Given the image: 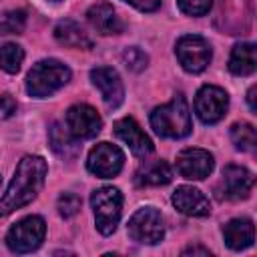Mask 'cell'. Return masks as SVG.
Masks as SVG:
<instances>
[{
  "instance_id": "cell-1",
  "label": "cell",
  "mask_w": 257,
  "mask_h": 257,
  "mask_svg": "<svg viewBox=\"0 0 257 257\" xmlns=\"http://www.w3.org/2000/svg\"><path fill=\"white\" fill-rule=\"evenodd\" d=\"M46 173H48V167L42 157H36V155L24 157L18 163L6 193L0 197V217H6L16 209H22L28 203H32L44 185Z\"/></svg>"
},
{
  "instance_id": "cell-32",
  "label": "cell",
  "mask_w": 257,
  "mask_h": 257,
  "mask_svg": "<svg viewBox=\"0 0 257 257\" xmlns=\"http://www.w3.org/2000/svg\"><path fill=\"white\" fill-rule=\"evenodd\" d=\"M50 2H58V0H50Z\"/></svg>"
},
{
  "instance_id": "cell-21",
  "label": "cell",
  "mask_w": 257,
  "mask_h": 257,
  "mask_svg": "<svg viewBox=\"0 0 257 257\" xmlns=\"http://www.w3.org/2000/svg\"><path fill=\"white\" fill-rule=\"evenodd\" d=\"M48 139H50V149L56 155L64 157V159L74 157L78 153V145H76L78 139H74L70 135V131L66 126H62L60 122H52L50 133H48Z\"/></svg>"
},
{
  "instance_id": "cell-8",
  "label": "cell",
  "mask_w": 257,
  "mask_h": 257,
  "mask_svg": "<svg viewBox=\"0 0 257 257\" xmlns=\"http://www.w3.org/2000/svg\"><path fill=\"white\" fill-rule=\"evenodd\" d=\"M229 106V96L223 88L215 84H205L199 88L195 96V112L201 122L205 124H215L219 122Z\"/></svg>"
},
{
  "instance_id": "cell-27",
  "label": "cell",
  "mask_w": 257,
  "mask_h": 257,
  "mask_svg": "<svg viewBox=\"0 0 257 257\" xmlns=\"http://www.w3.org/2000/svg\"><path fill=\"white\" fill-rule=\"evenodd\" d=\"M179 4V10L187 16H205L211 6H213V0H177Z\"/></svg>"
},
{
  "instance_id": "cell-9",
  "label": "cell",
  "mask_w": 257,
  "mask_h": 257,
  "mask_svg": "<svg viewBox=\"0 0 257 257\" xmlns=\"http://www.w3.org/2000/svg\"><path fill=\"white\" fill-rule=\"evenodd\" d=\"M124 165V155L116 145L110 143H98L96 147L90 149L88 159H86V167L92 175L100 177V179H110L116 177L120 173Z\"/></svg>"
},
{
  "instance_id": "cell-24",
  "label": "cell",
  "mask_w": 257,
  "mask_h": 257,
  "mask_svg": "<svg viewBox=\"0 0 257 257\" xmlns=\"http://www.w3.org/2000/svg\"><path fill=\"white\" fill-rule=\"evenodd\" d=\"M26 28V12L10 10L0 18V34H22Z\"/></svg>"
},
{
  "instance_id": "cell-11",
  "label": "cell",
  "mask_w": 257,
  "mask_h": 257,
  "mask_svg": "<svg viewBox=\"0 0 257 257\" xmlns=\"http://www.w3.org/2000/svg\"><path fill=\"white\" fill-rule=\"evenodd\" d=\"M215 159L205 149H185L177 155V171L189 181H203L211 175Z\"/></svg>"
},
{
  "instance_id": "cell-7",
  "label": "cell",
  "mask_w": 257,
  "mask_h": 257,
  "mask_svg": "<svg viewBox=\"0 0 257 257\" xmlns=\"http://www.w3.org/2000/svg\"><path fill=\"white\" fill-rule=\"evenodd\" d=\"M175 54L187 72H203L211 62V44L197 34H187L177 40Z\"/></svg>"
},
{
  "instance_id": "cell-6",
  "label": "cell",
  "mask_w": 257,
  "mask_h": 257,
  "mask_svg": "<svg viewBox=\"0 0 257 257\" xmlns=\"http://www.w3.org/2000/svg\"><path fill=\"white\" fill-rule=\"evenodd\" d=\"M128 237L143 245H157L165 237V221L163 215L155 207H143L139 209L126 225Z\"/></svg>"
},
{
  "instance_id": "cell-3",
  "label": "cell",
  "mask_w": 257,
  "mask_h": 257,
  "mask_svg": "<svg viewBox=\"0 0 257 257\" xmlns=\"http://www.w3.org/2000/svg\"><path fill=\"white\" fill-rule=\"evenodd\" d=\"M70 80V68L60 60L46 58L36 62L26 76V92L34 98H46Z\"/></svg>"
},
{
  "instance_id": "cell-23",
  "label": "cell",
  "mask_w": 257,
  "mask_h": 257,
  "mask_svg": "<svg viewBox=\"0 0 257 257\" xmlns=\"http://www.w3.org/2000/svg\"><path fill=\"white\" fill-rule=\"evenodd\" d=\"M24 60V50L18 44L4 42L0 44V68L8 74H16Z\"/></svg>"
},
{
  "instance_id": "cell-10",
  "label": "cell",
  "mask_w": 257,
  "mask_h": 257,
  "mask_svg": "<svg viewBox=\"0 0 257 257\" xmlns=\"http://www.w3.org/2000/svg\"><path fill=\"white\" fill-rule=\"evenodd\" d=\"M66 128L74 139H94L102 128V118L90 104H74L66 110Z\"/></svg>"
},
{
  "instance_id": "cell-20",
  "label": "cell",
  "mask_w": 257,
  "mask_h": 257,
  "mask_svg": "<svg viewBox=\"0 0 257 257\" xmlns=\"http://www.w3.org/2000/svg\"><path fill=\"white\" fill-rule=\"evenodd\" d=\"M257 66V54H255V44L251 42H241L235 44L229 56V70L235 76H249L255 72Z\"/></svg>"
},
{
  "instance_id": "cell-15",
  "label": "cell",
  "mask_w": 257,
  "mask_h": 257,
  "mask_svg": "<svg viewBox=\"0 0 257 257\" xmlns=\"http://www.w3.org/2000/svg\"><path fill=\"white\" fill-rule=\"evenodd\" d=\"M173 205L189 217H207L211 213L209 199L191 185H181L173 193Z\"/></svg>"
},
{
  "instance_id": "cell-12",
  "label": "cell",
  "mask_w": 257,
  "mask_h": 257,
  "mask_svg": "<svg viewBox=\"0 0 257 257\" xmlns=\"http://www.w3.org/2000/svg\"><path fill=\"white\" fill-rule=\"evenodd\" d=\"M90 80L92 84L100 90L102 100L106 102L108 108H116L122 98H124V86L118 76V72L110 66H96L90 70Z\"/></svg>"
},
{
  "instance_id": "cell-31",
  "label": "cell",
  "mask_w": 257,
  "mask_h": 257,
  "mask_svg": "<svg viewBox=\"0 0 257 257\" xmlns=\"http://www.w3.org/2000/svg\"><path fill=\"white\" fill-rule=\"evenodd\" d=\"M255 92H257V86H251L249 92H247V102H249V108H251V110H257V104H255Z\"/></svg>"
},
{
  "instance_id": "cell-29",
  "label": "cell",
  "mask_w": 257,
  "mask_h": 257,
  "mask_svg": "<svg viewBox=\"0 0 257 257\" xmlns=\"http://www.w3.org/2000/svg\"><path fill=\"white\" fill-rule=\"evenodd\" d=\"M124 2L135 6L141 12H155L161 6V0H124Z\"/></svg>"
},
{
  "instance_id": "cell-14",
  "label": "cell",
  "mask_w": 257,
  "mask_h": 257,
  "mask_svg": "<svg viewBox=\"0 0 257 257\" xmlns=\"http://www.w3.org/2000/svg\"><path fill=\"white\" fill-rule=\"evenodd\" d=\"M114 135L124 143L128 145V149L137 155V157H147L153 153V141L147 137V133L141 128V124L133 118V116H124V118H118L114 122Z\"/></svg>"
},
{
  "instance_id": "cell-22",
  "label": "cell",
  "mask_w": 257,
  "mask_h": 257,
  "mask_svg": "<svg viewBox=\"0 0 257 257\" xmlns=\"http://www.w3.org/2000/svg\"><path fill=\"white\" fill-rule=\"evenodd\" d=\"M231 141L235 145V149L239 151H253L255 145H257V133H255V126L251 122H235L231 126Z\"/></svg>"
},
{
  "instance_id": "cell-17",
  "label": "cell",
  "mask_w": 257,
  "mask_h": 257,
  "mask_svg": "<svg viewBox=\"0 0 257 257\" xmlns=\"http://www.w3.org/2000/svg\"><path fill=\"white\" fill-rule=\"evenodd\" d=\"M223 237L229 249L233 251H243L253 245L255 241V227L251 219H231L223 227Z\"/></svg>"
},
{
  "instance_id": "cell-30",
  "label": "cell",
  "mask_w": 257,
  "mask_h": 257,
  "mask_svg": "<svg viewBox=\"0 0 257 257\" xmlns=\"http://www.w3.org/2000/svg\"><path fill=\"white\" fill-rule=\"evenodd\" d=\"M183 255H211V253H209V249H205L201 245H191L183 251Z\"/></svg>"
},
{
  "instance_id": "cell-2",
  "label": "cell",
  "mask_w": 257,
  "mask_h": 257,
  "mask_svg": "<svg viewBox=\"0 0 257 257\" xmlns=\"http://www.w3.org/2000/svg\"><path fill=\"white\" fill-rule=\"evenodd\" d=\"M151 126L159 137L165 139H183L191 133V112L187 98L183 94H175L171 102L157 106L151 112Z\"/></svg>"
},
{
  "instance_id": "cell-25",
  "label": "cell",
  "mask_w": 257,
  "mask_h": 257,
  "mask_svg": "<svg viewBox=\"0 0 257 257\" xmlns=\"http://www.w3.org/2000/svg\"><path fill=\"white\" fill-rule=\"evenodd\" d=\"M122 62L128 70L133 72H141L147 68L149 64V56L145 54V50H141L139 46H131V48H124L122 52Z\"/></svg>"
},
{
  "instance_id": "cell-18",
  "label": "cell",
  "mask_w": 257,
  "mask_h": 257,
  "mask_svg": "<svg viewBox=\"0 0 257 257\" xmlns=\"http://www.w3.org/2000/svg\"><path fill=\"white\" fill-rule=\"evenodd\" d=\"M54 38L62 44V46H68V48H78V50H88L92 48V40L90 36L80 28L78 22L66 18V20H60L56 26H54Z\"/></svg>"
},
{
  "instance_id": "cell-16",
  "label": "cell",
  "mask_w": 257,
  "mask_h": 257,
  "mask_svg": "<svg viewBox=\"0 0 257 257\" xmlns=\"http://www.w3.org/2000/svg\"><path fill=\"white\" fill-rule=\"evenodd\" d=\"M86 20L90 22V26L102 34V36H112V34H120L124 30L120 18L116 16L114 8L106 2H96L88 8L86 12Z\"/></svg>"
},
{
  "instance_id": "cell-26",
  "label": "cell",
  "mask_w": 257,
  "mask_h": 257,
  "mask_svg": "<svg viewBox=\"0 0 257 257\" xmlns=\"http://www.w3.org/2000/svg\"><path fill=\"white\" fill-rule=\"evenodd\" d=\"M80 205H82V201H80V197L74 195V193H62V195L58 197V203H56L58 213H60L64 219L74 217V215L80 211Z\"/></svg>"
},
{
  "instance_id": "cell-19",
  "label": "cell",
  "mask_w": 257,
  "mask_h": 257,
  "mask_svg": "<svg viewBox=\"0 0 257 257\" xmlns=\"http://www.w3.org/2000/svg\"><path fill=\"white\" fill-rule=\"evenodd\" d=\"M171 179H173V169L169 167L167 161H145L135 175L139 187H161L171 183Z\"/></svg>"
},
{
  "instance_id": "cell-28",
  "label": "cell",
  "mask_w": 257,
  "mask_h": 257,
  "mask_svg": "<svg viewBox=\"0 0 257 257\" xmlns=\"http://www.w3.org/2000/svg\"><path fill=\"white\" fill-rule=\"evenodd\" d=\"M16 112V100L10 94H0V120L10 118Z\"/></svg>"
},
{
  "instance_id": "cell-13",
  "label": "cell",
  "mask_w": 257,
  "mask_h": 257,
  "mask_svg": "<svg viewBox=\"0 0 257 257\" xmlns=\"http://www.w3.org/2000/svg\"><path fill=\"white\" fill-rule=\"evenodd\" d=\"M223 195L231 201H241L247 199L253 191L255 177L249 169L239 167V165H227L223 169Z\"/></svg>"
},
{
  "instance_id": "cell-5",
  "label": "cell",
  "mask_w": 257,
  "mask_h": 257,
  "mask_svg": "<svg viewBox=\"0 0 257 257\" xmlns=\"http://www.w3.org/2000/svg\"><path fill=\"white\" fill-rule=\"evenodd\" d=\"M46 235V223L38 215H30L14 223L6 235V245L14 253H30L36 251Z\"/></svg>"
},
{
  "instance_id": "cell-4",
  "label": "cell",
  "mask_w": 257,
  "mask_h": 257,
  "mask_svg": "<svg viewBox=\"0 0 257 257\" xmlns=\"http://www.w3.org/2000/svg\"><path fill=\"white\" fill-rule=\"evenodd\" d=\"M96 229L100 235H112L122 213V193L116 187H100L90 195Z\"/></svg>"
}]
</instances>
